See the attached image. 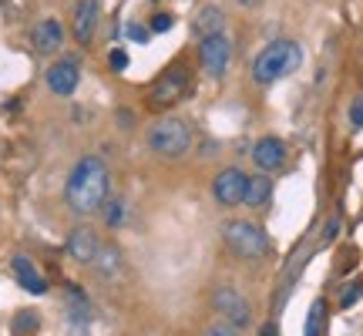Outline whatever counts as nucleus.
I'll use <instances>...</instances> for the list:
<instances>
[{
  "mask_svg": "<svg viewBox=\"0 0 363 336\" xmlns=\"http://www.w3.org/2000/svg\"><path fill=\"white\" fill-rule=\"evenodd\" d=\"M111 192V175L98 155H84L78 158V165L71 168L65 185V202L74 215H94L101 212V206L108 202Z\"/></svg>",
  "mask_w": 363,
  "mask_h": 336,
  "instance_id": "1",
  "label": "nucleus"
},
{
  "mask_svg": "<svg viewBox=\"0 0 363 336\" xmlns=\"http://www.w3.org/2000/svg\"><path fill=\"white\" fill-rule=\"evenodd\" d=\"M299 65H303V47L296 40H286V38L269 40L259 51L256 65H252V81L256 84H272V81L293 74Z\"/></svg>",
  "mask_w": 363,
  "mask_h": 336,
  "instance_id": "2",
  "label": "nucleus"
},
{
  "mask_svg": "<svg viewBox=\"0 0 363 336\" xmlns=\"http://www.w3.org/2000/svg\"><path fill=\"white\" fill-rule=\"evenodd\" d=\"M145 138H148V148L162 158H182L192 148V131L182 118H158Z\"/></svg>",
  "mask_w": 363,
  "mask_h": 336,
  "instance_id": "3",
  "label": "nucleus"
},
{
  "mask_svg": "<svg viewBox=\"0 0 363 336\" xmlns=\"http://www.w3.org/2000/svg\"><path fill=\"white\" fill-rule=\"evenodd\" d=\"M222 239H225V246L233 249L239 259H262L269 252V239L262 233L259 225H252V222H242V219H233L222 225Z\"/></svg>",
  "mask_w": 363,
  "mask_h": 336,
  "instance_id": "4",
  "label": "nucleus"
},
{
  "mask_svg": "<svg viewBox=\"0 0 363 336\" xmlns=\"http://www.w3.org/2000/svg\"><path fill=\"white\" fill-rule=\"evenodd\" d=\"M212 306H216V313H219L233 330H242V326H249V320H252L249 303L242 299L239 289H233V286H219V289L212 293Z\"/></svg>",
  "mask_w": 363,
  "mask_h": 336,
  "instance_id": "5",
  "label": "nucleus"
},
{
  "mask_svg": "<svg viewBox=\"0 0 363 336\" xmlns=\"http://www.w3.org/2000/svg\"><path fill=\"white\" fill-rule=\"evenodd\" d=\"M189 91V67H169L162 78L152 84V94H148V104L152 108H172L179 104V98Z\"/></svg>",
  "mask_w": 363,
  "mask_h": 336,
  "instance_id": "6",
  "label": "nucleus"
},
{
  "mask_svg": "<svg viewBox=\"0 0 363 336\" xmlns=\"http://www.w3.org/2000/svg\"><path fill=\"white\" fill-rule=\"evenodd\" d=\"M246 185H249V175L242 172V168H222L219 175H216V181H212V195L219 198V206L225 208H233L239 206L242 198H246Z\"/></svg>",
  "mask_w": 363,
  "mask_h": 336,
  "instance_id": "7",
  "label": "nucleus"
},
{
  "mask_svg": "<svg viewBox=\"0 0 363 336\" xmlns=\"http://www.w3.org/2000/svg\"><path fill=\"white\" fill-rule=\"evenodd\" d=\"M229 57H233V40L225 38V34L202 38V44H199V61H202V67H206V74L222 78L225 67H229Z\"/></svg>",
  "mask_w": 363,
  "mask_h": 336,
  "instance_id": "8",
  "label": "nucleus"
},
{
  "mask_svg": "<svg viewBox=\"0 0 363 336\" xmlns=\"http://www.w3.org/2000/svg\"><path fill=\"white\" fill-rule=\"evenodd\" d=\"M98 21H101V0H78L74 4V13H71V34L78 44H88L98 30Z\"/></svg>",
  "mask_w": 363,
  "mask_h": 336,
  "instance_id": "9",
  "label": "nucleus"
},
{
  "mask_svg": "<svg viewBox=\"0 0 363 336\" xmlns=\"http://www.w3.org/2000/svg\"><path fill=\"white\" fill-rule=\"evenodd\" d=\"M252 162L259 168L262 175H272V172H279L286 165V142L283 138H259V142L252 145Z\"/></svg>",
  "mask_w": 363,
  "mask_h": 336,
  "instance_id": "10",
  "label": "nucleus"
},
{
  "mask_svg": "<svg viewBox=\"0 0 363 336\" xmlns=\"http://www.w3.org/2000/svg\"><path fill=\"white\" fill-rule=\"evenodd\" d=\"M98 249H101V239H98V233H94L91 225H78V229H71V235H67V252H71L74 262L91 266L94 256H98Z\"/></svg>",
  "mask_w": 363,
  "mask_h": 336,
  "instance_id": "11",
  "label": "nucleus"
},
{
  "mask_svg": "<svg viewBox=\"0 0 363 336\" xmlns=\"http://www.w3.org/2000/svg\"><path fill=\"white\" fill-rule=\"evenodd\" d=\"M78 81H81V67L74 65L71 57H61V61H54V65L48 67V88H51L54 94H61V98L74 94Z\"/></svg>",
  "mask_w": 363,
  "mask_h": 336,
  "instance_id": "12",
  "label": "nucleus"
},
{
  "mask_svg": "<svg viewBox=\"0 0 363 336\" xmlns=\"http://www.w3.org/2000/svg\"><path fill=\"white\" fill-rule=\"evenodd\" d=\"M30 40H34V51L38 54H57L65 47V24L54 21V17H44V21L34 27Z\"/></svg>",
  "mask_w": 363,
  "mask_h": 336,
  "instance_id": "13",
  "label": "nucleus"
},
{
  "mask_svg": "<svg viewBox=\"0 0 363 336\" xmlns=\"http://www.w3.org/2000/svg\"><path fill=\"white\" fill-rule=\"evenodd\" d=\"M11 269H13V279L21 283V289L34 293V296H44V293H48V279L40 276V269L27 256H13Z\"/></svg>",
  "mask_w": 363,
  "mask_h": 336,
  "instance_id": "14",
  "label": "nucleus"
},
{
  "mask_svg": "<svg viewBox=\"0 0 363 336\" xmlns=\"http://www.w3.org/2000/svg\"><path fill=\"white\" fill-rule=\"evenodd\" d=\"M94 272L101 276V279H118L121 272H125V256H121V249L115 246V242H101V249H98V256H94Z\"/></svg>",
  "mask_w": 363,
  "mask_h": 336,
  "instance_id": "15",
  "label": "nucleus"
},
{
  "mask_svg": "<svg viewBox=\"0 0 363 336\" xmlns=\"http://www.w3.org/2000/svg\"><path fill=\"white\" fill-rule=\"evenodd\" d=\"M222 27H225V11L216 4H208L195 13V34L199 38H216V34H222Z\"/></svg>",
  "mask_w": 363,
  "mask_h": 336,
  "instance_id": "16",
  "label": "nucleus"
},
{
  "mask_svg": "<svg viewBox=\"0 0 363 336\" xmlns=\"http://www.w3.org/2000/svg\"><path fill=\"white\" fill-rule=\"evenodd\" d=\"M269 195H272V179L269 175H252L246 185V198L242 202H249L252 208H259L269 202Z\"/></svg>",
  "mask_w": 363,
  "mask_h": 336,
  "instance_id": "17",
  "label": "nucleus"
},
{
  "mask_svg": "<svg viewBox=\"0 0 363 336\" xmlns=\"http://www.w3.org/2000/svg\"><path fill=\"white\" fill-rule=\"evenodd\" d=\"M67 316H71V323H88L91 320V306L88 299L81 296V289H67Z\"/></svg>",
  "mask_w": 363,
  "mask_h": 336,
  "instance_id": "18",
  "label": "nucleus"
},
{
  "mask_svg": "<svg viewBox=\"0 0 363 336\" xmlns=\"http://www.w3.org/2000/svg\"><path fill=\"white\" fill-rule=\"evenodd\" d=\"M323 323H326V306L323 299H316L306 313V336H323Z\"/></svg>",
  "mask_w": 363,
  "mask_h": 336,
  "instance_id": "19",
  "label": "nucleus"
},
{
  "mask_svg": "<svg viewBox=\"0 0 363 336\" xmlns=\"http://www.w3.org/2000/svg\"><path fill=\"white\" fill-rule=\"evenodd\" d=\"M101 215H104V225L118 229V225L125 222V215H128V208H125V202H121V198H108V202L101 206Z\"/></svg>",
  "mask_w": 363,
  "mask_h": 336,
  "instance_id": "20",
  "label": "nucleus"
},
{
  "mask_svg": "<svg viewBox=\"0 0 363 336\" xmlns=\"http://www.w3.org/2000/svg\"><path fill=\"white\" fill-rule=\"evenodd\" d=\"M13 333H38V313H17V320H13Z\"/></svg>",
  "mask_w": 363,
  "mask_h": 336,
  "instance_id": "21",
  "label": "nucleus"
},
{
  "mask_svg": "<svg viewBox=\"0 0 363 336\" xmlns=\"http://www.w3.org/2000/svg\"><path fill=\"white\" fill-rule=\"evenodd\" d=\"M360 293H363V283H350L347 289H343V296H340V306L347 310V306H353L357 299H360Z\"/></svg>",
  "mask_w": 363,
  "mask_h": 336,
  "instance_id": "22",
  "label": "nucleus"
},
{
  "mask_svg": "<svg viewBox=\"0 0 363 336\" xmlns=\"http://www.w3.org/2000/svg\"><path fill=\"white\" fill-rule=\"evenodd\" d=\"M172 24H175V21H172V13H155V17H152V34H165V30H172Z\"/></svg>",
  "mask_w": 363,
  "mask_h": 336,
  "instance_id": "23",
  "label": "nucleus"
},
{
  "mask_svg": "<svg viewBox=\"0 0 363 336\" xmlns=\"http://www.w3.org/2000/svg\"><path fill=\"white\" fill-rule=\"evenodd\" d=\"M108 65L115 67V71H125V67H128V54L121 51V47H115V51L108 54Z\"/></svg>",
  "mask_w": 363,
  "mask_h": 336,
  "instance_id": "24",
  "label": "nucleus"
},
{
  "mask_svg": "<svg viewBox=\"0 0 363 336\" xmlns=\"http://www.w3.org/2000/svg\"><path fill=\"white\" fill-rule=\"evenodd\" d=\"M206 336H239V333H235V330H233L229 323H216V326H208V333H206Z\"/></svg>",
  "mask_w": 363,
  "mask_h": 336,
  "instance_id": "25",
  "label": "nucleus"
},
{
  "mask_svg": "<svg viewBox=\"0 0 363 336\" xmlns=\"http://www.w3.org/2000/svg\"><path fill=\"white\" fill-rule=\"evenodd\" d=\"M350 118H353V125H357V128H363V98H360V101H357V104H353Z\"/></svg>",
  "mask_w": 363,
  "mask_h": 336,
  "instance_id": "26",
  "label": "nucleus"
},
{
  "mask_svg": "<svg viewBox=\"0 0 363 336\" xmlns=\"http://www.w3.org/2000/svg\"><path fill=\"white\" fill-rule=\"evenodd\" d=\"M128 38L131 40H148V30H145V27H138V24H131L128 27Z\"/></svg>",
  "mask_w": 363,
  "mask_h": 336,
  "instance_id": "27",
  "label": "nucleus"
}]
</instances>
